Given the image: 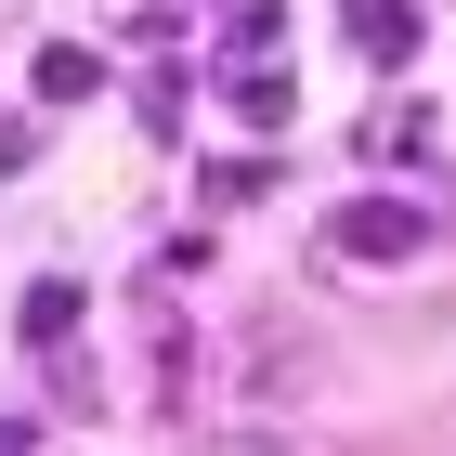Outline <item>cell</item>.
<instances>
[{"label":"cell","instance_id":"52a82bcc","mask_svg":"<svg viewBox=\"0 0 456 456\" xmlns=\"http://www.w3.org/2000/svg\"><path fill=\"white\" fill-rule=\"evenodd\" d=\"M274 39H287L274 0H235V13H222V53H274Z\"/></svg>","mask_w":456,"mask_h":456},{"label":"cell","instance_id":"9c48e42d","mask_svg":"<svg viewBox=\"0 0 456 456\" xmlns=\"http://www.w3.org/2000/svg\"><path fill=\"white\" fill-rule=\"evenodd\" d=\"M183 456H300V444H274V430H209V444H183Z\"/></svg>","mask_w":456,"mask_h":456},{"label":"cell","instance_id":"5b68a950","mask_svg":"<svg viewBox=\"0 0 456 456\" xmlns=\"http://www.w3.org/2000/svg\"><path fill=\"white\" fill-rule=\"evenodd\" d=\"M39 105H92V92H105V66H92V53H78V39H39Z\"/></svg>","mask_w":456,"mask_h":456},{"label":"cell","instance_id":"3957f363","mask_svg":"<svg viewBox=\"0 0 456 456\" xmlns=\"http://www.w3.org/2000/svg\"><path fill=\"white\" fill-rule=\"evenodd\" d=\"M78 300H92L78 274H39L27 300H13V339H27V352H66V339H78Z\"/></svg>","mask_w":456,"mask_h":456},{"label":"cell","instance_id":"277c9868","mask_svg":"<svg viewBox=\"0 0 456 456\" xmlns=\"http://www.w3.org/2000/svg\"><path fill=\"white\" fill-rule=\"evenodd\" d=\"M222 92H235V118H248V131H287V105H300V92H287V66H274V53H248V66L222 78Z\"/></svg>","mask_w":456,"mask_h":456},{"label":"cell","instance_id":"ba28073f","mask_svg":"<svg viewBox=\"0 0 456 456\" xmlns=\"http://www.w3.org/2000/svg\"><path fill=\"white\" fill-rule=\"evenodd\" d=\"M209 196H222V209H248V196H274V170H261V157H222V170H209Z\"/></svg>","mask_w":456,"mask_h":456},{"label":"cell","instance_id":"7a4b0ae2","mask_svg":"<svg viewBox=\"0 0 456 456\" xmlns=\"http://www.w3.org/2000/svg\"><path fill=\"white\" fill-rule=\"evenodd\" d=\"M339 27H352V53H365V66H418V39H430V13H418V0H352Z\"/></svg>","mask_w":456,"mask_h":456},{"label":"cell","instance_id":"8992f818","mask_svg":"<svg viewBox=\"0 0 456 456\" xmlns=\"http://www.w3.org/2000/svg\"><path fill=\"white\" fill-rule=\"evenodd\" d=\"M365 157H430V105H379L365 118Z\"/></svg>","mask_w":456,"mask_h":456},{"label":"cell","instance_id":"6da1fadb","mask_svg":"<svg viewBox=\"0 0 456 456\" xmlns=\"http://www.w3.org/2000/svg\"><path fill=\"white\" fill-rule=\"evenodd\" d=\"M430 248V196H339L326 209V261H418Z\"/></svg>","mask_w":456,"mask_h":456}]
</instances>
